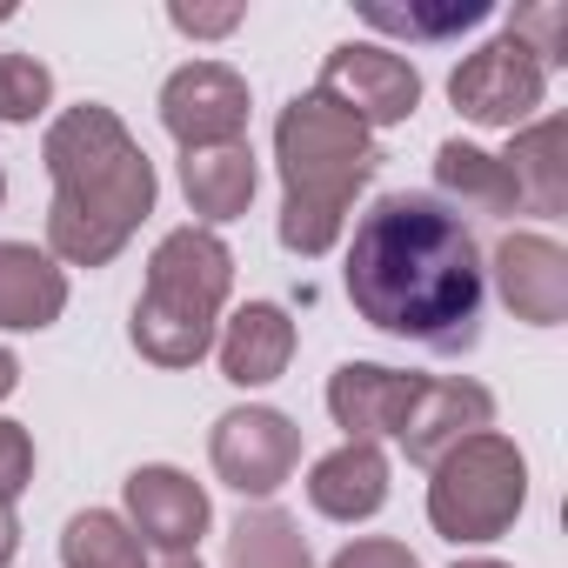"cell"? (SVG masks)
<instances>
[{"instance_id": "6da1fadb", "label": "cell", "mask_w": 568, "mask_h": 568, "mask_svg": "<svg viewBox=\"0 0 568 568\" xmlns=\"http://www.w3.org/2000/svg\"><path fill=\"white\" fill-rule=\"evenodd\" d=\"M348 302L368 328L422 342L435 355H468L481 342L488 274L462 214L435 194H382L348 241Z\"/></svg>"}, {"instance_id": "7a4b0ae2", "label": "cell", "mask_w": 568, "mask_h": 568, "mask_svg": "<svg viewBox=\"0 0 568 568\" xmlns=\"http://www.w3.org/2000/svg\"><path fill=\"white\" fill-rule=\"evenodd\" d=\"M41 161L54 174L48 254L61 267H108L134 241V227L154 214V161L141 154L128 121L101 101L68 108L48 128Z\"/></svg>"}, {"instance_id": "3957f363", "label": "cell", "mask_w": 568, "mask_h": 568, "mask_svg": "<svg viewBox=\"0 0 568 568\" xmlns=\"http://www.w3.org/2000/svg\"><path fill=\"white\" fill-rule=\"evenodd\" d=\"M274 168H281V247L322 261L342 227L355 194L375 181L382 154L362 121H348L322 94H295L274 121Z\"/></svg>"}, {"instance_id": "277c9868", "label": "cell", "mask_w": 568, "mask_h": 568, "mask_svg": "<svg viewBox=\"0 0 568 568\" xmlns=\"http://www.w3.org/2000/svg\"><path fill=\"white\" fill-rule=\"evenodd\" d=\"M234 295V254L214 227H174L161 234L154 261H148V288L134 302V348L154 368H194L214 335H221V308Z\"/></svg>"}, {"instance_id": "5b68a950", "label": "cell", "mask_w": 568, "mask_h": 568, "mask_svg": "<svg viewBox=\"0 0 568 568\" xmlns=\"http://www.w3.org/2000/svg\"><path fill=\"white\" fill-rule=\"evenodd\" d=\"M428 521L442 541H495L515 528L528 501V462L508 435H468L428 468Z\"/></svg>"}, {"instance_id": "8992f818", "label": "cell", "mask_w": 568, "mask_h": 568, "mask_svg": "<svg viewBox=\"0 0 568 568\" xmlns=\"http://www.w3.org/2000/svg\"><path fill=\"white\" fill-rule=\"evenodd\" d=\"M315 94L335 101L348 121H362V128L375 134V128H402V121L422 108V74H415V61H402L395 48L342 41V48L322 61Z\"/></svg>"}, {"instance_id": "52a82bcc", "label": "cell", "mask_w": 568, "mask_h": 568, "mask_svg": "<svg viewBox=\"0 0 568 568\" xmlns=\"http://www.w3.org/2000/svg\"><path fill=\"white\" fill-rule=\"evenodd\" d=\"M207 462H214V475L234 488V495H247V501H267L281 481L295 475V462H302V428L281 415V408H227L221 422H214V435H207Z\"/></svg>"}, {"instance_id": "ba28073f", "label": "cell", "mask_w": 568, "mask_h": 568, "mask_svg": "<svg viewBox=\"0 0 568 568\" xmlns=\"http://www.w3.org/2000/svg\"><path fill=\"white\" fill-rule=\"evenodd\" d=\"M541 94H548V68H541L515 34L475 48V54L448 74V101H455L475 128H508V134H515V128L541 108Z\"/></svg>"}, {"instance_id": "9c48e42d", "label": "cell", "mask_w": 568, "mask_h": 568, "mask_svg": "<svg viewBox=\"0 0 568 568\" xmlns=\"http://www.w3.org/2000/svg\"><path fill=\"white\" fill-rule=\"evenodd\" d=\"M161 128L181 141V154L194 148H227L247 134V81L227 61H187L161 81Z\"/></svg>"}, {"instance_id": "30bf717a", "label": "cell", "mask_w": 568, "mask_h": 568, "mask_svg": "<svg viewBox=\"0 0 568 568\" xmlns=\"http://www.w3.org/2000/svg\"><path fill=\"white\" fill-rule=\"evenodd\" d=\"M121 495H128V515H121V521H128L148 548H161V555H201V535H207L214 508H207V488H201L187 468L148 462V468H134V475L121 481Z\"/></svg>"}, {"instance_id": "8fae6325", "label": "cell", "mask_w": 568, "mask_h": 568, "mask_svg": "<svg viewBox=\"0 0 568 568\" xmlns=\"http://www.w3.org/2000/svg\"><path fill=\"white\" fill-rule=\"evenodd\" d=\"M481 274H495V295L515 322H528V328H561L568 322V254H561V241L508 234V241H495V261Z\"/></svg>"}, {"instance_id": "7c38bea8", "label": "cell", "mask_w": 568, "mask_h": 568, "mask_svg": "<svg viewBox=\"0 0 568 568\" xmlns=\"http://www.w3.org/2000/svg\"><path fill=\"white\" fill-rule=\"evenodd\" d=\"M488 428H495V395L481 382H428L422 375V395L395 442L415 468H435L448 448H462L468 435H488Z\"/></svg>"}, {"instance_id": "4fadbf2b", "label": "cell", "mask_w": 568, "mask_h": 568, "mask_svg": "<svg viewBox=\"0 0 568 568\" xmlns=\"http://www.w3.org/2000/svg\"><path fill=\"white\" fill-rule=\"evenodd\" d=\"M415 395H422V375H402L382 362H342L328 375V415H335V428H348V442L402 435Z\"/></svg>"}, {"instance_id": "5bb4252c", "label": "cell", "mask_w": 568, "mask_h": 568, "mask_svg": "<svg viewBox=\"0 0 568 568\" xmlns=\"http://www.w3.org/2000/svg\"><path fill=\"white\" fill-rule=\"evenodd\" d=\"M214 355H221V375H227L234 388H267V382H281V375H288V362H295V322H288V308H281V302H247V308H234V315L221 322V335H214Z\"/></svg>"}, {"instance_id": "9a60e30c", "label": "cell", "mask_w": 568, "mask_h": 568, "mask_svg": "<svg viewBox=\"0 0 568 568\" xmlns=\"http://www.w3.org/2000/svg\"><path fill=\"white\" fill-rule=\"evenodd\" d=\"M68 308V274L48 247L34 241H0V328L41 335Z\"/></svg>"}, {"instance_id": "2e32d148", "label": "cell", "mask_w": 568, "mask_h": 568, "mask_svg": "<svg viewBox=\"0 0 568 568\" xmlns=\"http://www.w3.org/2000/svg\"><path fill=\"white\" fill-rule=\"evenodd\" d=\"M308 501L328 521H368L388 501V455L382 442H342L308 468Z\"/></svg>"}, {"instance_id": "e0dca14e", "label": "cell", "mask_w": 568, "mask_h": 568, "mask_svg": "<svg viewBox=\"0 0 568 568\" xmlns=\"http://www.w3.org/2000/svg\"><path fill=\"white\" fill-rule=\"evenodd\" d=\"M254 187H261V168H254V148H247V141L181 154V194H187V207L201 214V227L241 221L247 201H254Z\"/></svg>"}, {"instance_id": "ac0fdd59", "label": "cell", "mask_w": 568, "mask_h": 568, "mask_svg": "<svg viewBox=\"0 0 568 568\" xmlns=\"http://www.w3.org/2000/svg\"><path fill=\"white\" fill-rule=\"evenodd\" d=\"M501 168H508V181H515L521 214H548V221H555V214L568 207V121L548 114V121L521 128L515 148L501 154Z\"/></svg>"}, {"instance_id": "d6986e66", "label": "cell", "mask_w": 568, "mask_h": 568, "mask_svg": "<svg viewBox=\"0 0 568 568\" xmlns=\"http://www.w3.org/2000/svg\"><path fill=\"white\" fill-rule=\"evenodd\" d=\"M435 181H442L448 201H462V207H475V214H521L501 154H488V148H475V141H442V148H435Z\"/></svg>"}, {"instance_id": "ffe728a7", "label": "cell", "mask_w": 568, "mask_h": 568, "mask_svg": "<svg viewBox=\"0 0 568 568\" xmlns=\"http://www.w3.org/2000/svg\"><path fill=\"white\" fill-rule=\"evenodd\" d=\"M227 568H315V555H308V535L288 508L254 501L227 528Z\"/></svg>"}, {"instance_id": "44dd1931", "label": "cell", "mask_w": 568, "mask_h": 568, "mask_svg": "<svg viewBox=\"0 0 568 568\" xmlns=\"http://www.w3.org/2000/svg\"><path fill=\"white\" fill-rule=\"evenodd\" d=\"M61 561L68 568H148V541L114 508H81L61 528Z\"/></svg>"}, {"instance_id": "7402d4cb", "label": "cell", "mask_w": 568, "mask_h": 568, "mask_svg": "<svg viewBox=\"0 0 568 568\" xmlns=\"http://www.w3.org/2000/svg\"><path fill=\"white\" fill-rule=\"evenodd\" d=\"M48 101H54V74L34 54H0V121L28 128L34 114H48Z\"/></svg>"}, {"instance_id": "603a6c76", "label": "cell", "mask_w": 568, "mask_h": 568, "mask_svg": "<svg viewBox=\"0 0 568 568\" xmlns=\"http://www.w3.org/2000/svg\"><path fill=\"white\" fill-rule=\"evenodd\" d=\"M508 34H515L541 68H561V61H568V14H561V0H535V8H515Z\"/></svg>"}, {"instance_id": "cb8c5ba5", "label": "cell", "mask_w": 568, "mask_h": 568, "mask_svg": "<svg viewBox=\"0 0 568 568\" xmlns=\"http://www.w3.org/2000/svg\"><path fill=\"white\" fill-rule=\"evenodd\" d=\"M368 21L375 28H388V34H422V41H442V34H462V28H481L488 21V8L481 0H455V8H435V14H395V8H368Z\"/></svg>"}, {"instance_id": "d4e9b609", "label": "cell", "mask_w": 568, "mask_h": 568, "mask_svg": "<svg viewBox=\"0 0 568 568\" xmlns=\"http://www.w3.org/2000/svg\"><path fill=\"white\" fill-rule=\"evenodd\" d=\"M34 481V435L21 422H0V508H14Z\"/></svg>"}, {"instance_id": "484cf974", "label": "cell", "mask_w": 568, "mask_h": 568, "mask_svg": "<svg viewBox=\"0 0 568 568\" xmlns=\"http://www.w3.org/2000/svg\"><path fill=\"white\" fill-rule=\"evenodd\" d=\"M328 568H422L415 561V548L408 541H388V535H362V541H348Z\"/></svg>"}, {"instance_id": "4316f807", "label": "cell", "mask_w": 568, "mask_h": 568, "mask_svg": "<svg viewBox=\"0 0 568 568\" xmlns=\"http://www.w3.org/2000/svg\"><path fill=\"white\" fill-rule=\"evenodd\" d=\"M168 21H174L181 34H194V41H214V34H234V28H241V8H214V14H201V8H168Z\"/></svg>"}, {"instance_id": "83f0119b", "label": "cell", "mask_w": 568, "mask_h": 568, "mask_svg": "<svg viewBox=\"0 0 568 568\" xmlns=\"http://www.w3.org/2000/svg\"><path fill=\"white\" fill-rule=\"evenodd\" d=\"M14 548H21V521H14V508H0V568L14 561Z\"/></svg>"}, {"instance_id": "f1b7e54d", "label": "cell", "mask_w": 568, "mask_h": 568, "mask_svg": "<svg viewBox=\"0 0 568 568\" xmlns=\"http://www.w3.org/2000/svg\"><path fill=\"white\" fill-rule=\"evenodd\" d=\"M21 388V362H14V348H0V402H8Z\"/></svg>"}, {"instance_id": "f546056e", "label": "cell", "mask_w": 568, "mask_h": 568, "mask_svg": "<svg viewBox=\"0 0 568 568\" xmlns=\"http://www.w3.org/2000/svg\"><path fill=\"white\" fill-rule=\"evenodd\" d=\"M148 568H201V555H161V561H148Z\"/></svg>"}, {"instance_id": "4dcf8cb0", "label": "cell", "mask_w": 568, "mask_h": 568, "mask_svg": "<svg viewBox=\"0 0 568 568\" xmlns=\"http://www.w3.org/2000/svg\"><path fill=\"white\" fill-rule=\"evenodd\" d=\"M455 568H508V561H488V555H475V561H455Z\"/></svg>"}, {"instance_id": "1f68e13d", "label": "cell", "mask_w": 568, "mask_h": 568, "mask_svg": "<svg viewBox=\"0 0 568 568\" xmlns=\"http://www.w3.org/2000/svg\"><path fill=\"white\" fill-rule=\"evenodd\" d=\"M0 207H8V174H0Z\"/></svg>"}, {"instance_id": "d6a6232c", "label": "cell", "mask_w": 568, "mask_h": 568, "mask_svg": "<svg viewBox=\"0 0 568 568\" xmlns=\"http://www.w3.org/2000/svg\"><path fill=\"white\" fill-rule=\"evenodd\" d=\"M0 21H8V8H0Z\"/></svg>"}]
</instances>
